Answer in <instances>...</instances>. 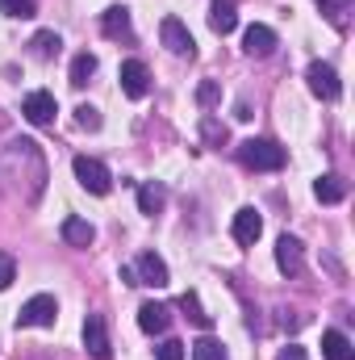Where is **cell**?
<instances>
[{
  "instance_id": "obj_1",
  "label": "cell",
  "mask_w": 355,
  "mask_h": 360,
  "mask_svg": "<svg viewBox=\"0 0 355 360\" xmlns=\"http://www.w3.org/2000/svg\"><path fill=\"white\" fill-rule=\"evenodd\" d=\"M239 160L255 172H276V168H284L288 151L272 139H247V143H239Z\"/></svg>"
},
{
  "instance_id": "obj_2",
  "label": "cell",
  "mask_w": 355,
  "mask_h": 360,
  "mask_svg": "<svg viewBox=\"0 0 355 360\" xmlns=\"http://www.w3.org/2000/svg\"><path fill=\"white\" fill-rule=\"evenodd\" d=\"M72 172H76V180H80L88 193H96V197H105V193L113 188L109 168H105L100 160H92V155H76V160H72Z\"/></svg>"
},
{
  "instance_id": "obj_3",
  "label": "cell",
  "mask_w": 355,
  "mask_h": 360,
  "mask_svg": "<svg viewBox=\"0 0 355 360\" xmlns=\"http://www.w3.org/2000/svg\"><path fill=\"white\" fill-rule=\"evenodd\" d=\"M55 319H59V302H55L51 293H34V297L21 306L17 327H55Z\"/></svg>"
},
{
  "instance_id": "obj_4",
  "label": "cell",
  "mask_w": 355,
  "mask_h": 360,
  "mask_svg": "<svg viewBox=\"0 0 355 360\" xmlns=\"http://www.w3.org/2000/svg\"><path fill=\"white\" fill-rule=\"evenodd\" d=\"M159 38H163V46L180 55V59H192L196 55V42H192V34H188V25L180 21V17H163V25H159Z\"/></svg>"
},
{
  "instance_id": "obj_5",
  "label": "cell",
  "mask_w": 355,
  "mask_h": 360,
  "mask_svg": "<svg viewBox=\"0 0 355 360\" xmlns=\"http://www.w3.org/2000/svg\"><path fill=\"white\" fill-rule=\"evenodd\" d=\"M117 80H121V92H126L130 101H142V96L151 92V72H147V63H138V59H126L121 72H117Z\"/></svg>"
},
{
  "instance_id": "obj_6",
  "label": "cell",
  "mask_w": 355,
  "mask_h": 360,
  "mask_svg": "<svg viewBox=\"0 0 355 360\" xmlns=\"http://www.w3.org/2000/svg\"><path fill=\"white\" fill-rule=\"evenodd\" d=\"M305 80H309V92L314 96H322V101H339V72L330 68V63H309V72H305Z\"/></svg>"
},
{
  "instance_id": "obj_7",
  "label": "cell",
  "mask_w": 355,
  "mask_h": 360,
  "mask_svg": "<svg viewBox=\"0 0 355 360\" xmlns=\"http://www.w3.org/2000/svg\"><path fill=\"white\" fill-rule=\"evenodd\" d=\"M276 269L284 272V276H301L305 272V248H301V239L280 235V243H276Z\"/></svg>"
},
{
  "instance_id": "obj_8",
  "label": "cell",
  "mask_w": 355,
  "mask_h": 360,
  "mask_svg": "<svg viewBox=\"0 0 355 360\" xmlns=\"http://www.w3.org/2000/svg\"><path fill=\"white\" fill-rule=\"evenodd\" d=\"M130 269H134V281H138V285H151V289H163V285L172 281V276H168V264H163L155 252H142Z\"/></svg>"
},
{
  "instance_id": "obj_9",
  "label": "cell",
  "mask_w": 355,
  "mask_h": 360,
  "mask_svg": "<svg viewBox=\"0 0 355 360\" xmlns=\"http://www.w3.org/2000/svg\"><path fill=\"white\" fill-rule=\"evenodd\" d=\"M100 30H105V38H113V42H134L130 8H126V4H113V8H105V13H100Z\"/></svg>"
},
{
  "instance_id": "obj_10",
  "label": "cell",
  "mask_w": 355,
  "mask_h": 360,
  "mask_svg": "<svg viewBox=\"0 0 355 360\" xmlns=\"http://www.w3.org/2000/svg\"><path fill=\"white\" fill-rule=\"evenodd\" d=\"M21 113H25V122H34V126H51L55 113H59V101H55L51 92H29V96L21 101Z\"/></svg>"
},
{
  "instance_id": "obj_11",
  "label": "cell",
  "mask_w": 355,
  "mask_h": 360,
  "mask_svg": "<svg viewBox=\"0 0 355 360\" xmlns=\"http://www.w3.org/2000/svg\"><path fill=\"white\" fill-rule=\"evenodd\" d=\"M84 348H88L92 360L113 356V344H109V331H105V319H100V314H88V319H84Z\"/></svg>"
},
{
  "instance_id": "obj_12",
  "label": "cell",
  "mask_w": 355,
  "mask_h": 360,
  "mask_svg": "<svg viewBox=\"0 0 355 360\" xmlns=\"http://www.w3.org/2000/svg\"><path fill=\"white\" fill-rule=\"evenodd\" d=\"M264 235V218L247 205V210H239L234 214V243H243V248H255V239Z\"/></svg>"
},
{
  "instance_id": "obj_13",
  "label": "cell",
  "mask_w": 355,
  "mask_h": 360,
  "mask_svg": "<svg viewBox=\"0 0 355 360\" xmlns=\"http://www.w3.org/2000/svg\"><path fill=\"white\" fill-rule=\"evenodd\" d=\"M168 323H172V310H168L163 302H142V306H138V327H142L147 335H163Z\"/></svg>"
},
{
  "instance_id": "obj_14",
  "label": "cell",
  "mask_w": 355,
  "mask_h": 360,
  "mask_svg": "<svg viewBox=\"0 0 355 360\" xmlns=\"http://www.w3.org/2000/svg\"><path fill=\"white\" fill-rule=\"evenodd\" d=\"M243 51L247 55H255V59H264V55H272L276 51V30L272 25H247V34H243Z\"/></svg>"
},
{
  "instance_id": "obj_15",
  "label": "cell",
  "mask_w": 355,
  "mask_h": 360,
  "mask_svg": "<svg viewBox=\"0 0 355 360\" xmlns=\"http://www.w3.org/2000/svg\"><path fill=\"white\" fill-rule=\"evenodd\" d=\"M163 205H168V184H159V180H147V184H138V210H142L147 218H155Z\"/></svg>"
},
{
  "instance_id": "obj_16",
  "label": "cell",
  "mask_w": 355,
  "mask_h": 360,
  "mask_svg": "<svg viewBox=\"0 0 355 360\" xmlns=\"http://www.w3.org/2000/svg\"><path fill=\"white\" fill-rule=\"evenodd\" d=\"M234 25H239L234 4H230V0H213V8H209V30L226 38V34H234Z\"/></svg>"
},
{
  "instance_id": "obj_17",
  "label": "cell",
  "mask_w": 355,
  "mask_h": 360,
  "mask_svg": "<svg viewBox=\"0 0 355 360\" xmlns=\"http://www.w3.org/2000/svg\"><path fill=\"white\" fill-rule=\"evenodd\" d=\"M314 197H318V201H326V205H335V201H343V197H347V180L339 176V172H326V176L314 180Z\"/></svg>"
},
{
  "instance_id": "obj_18",
  "label": "cell",
  "mask_w": 355,
  "mask_h": 360,
  "mask_svg": "<svg viewBox=\"0 0 355 360\" xmlns=\"http://www.w3.org/2000/svg\"><path fill=\"white\" fill-rule=\"evenodd\" d=\"M322 356L326 360H355V348L343 331H326L322 335Z\"/></svg>"
},
{
  "instance_id": "obj_19",
  "label": "cell",
  "mask_w": 355,
  "mask_h": 360,
  "mask_svg": "<svg viewBox=\"0 0 355 360\" xmlns=\"http://www.w3.org/2000/svg\"><path fill=\"white\" fill-rule=\"evenodd\" d=\"M63 239H67L72 248H88L92 239H96V226L84 222V218H63Z\"/></svg>"
},
{
  "instance_id": "obj_20",
  "label": "cell",
  "mask_w": 355,
  "mask_h": 360,
  "mask_svg": "<svg viewBox=\"0 0 355 360\" xmlns=\"http://www.w3.org/2000/svg\"><path fill=\"white\" fill-rule=\"evenodd\" d=\"M59 46H63V38L55 34V30H42V34H34V42H29V51H34V59H55L59 55Z\"/></svg>"
},
{
  "instance_id": "obj_21",
  "label": "cell",
  "mask_w": 355,
  "mask_h": 360,
  "mask_svg": "<svg viewBox=\"0 0 355 360\" xmlns=\"http://www.w3.org/2000/svg\"><path fill=\"white\" fill-rule=\"evenodd\" d=\"M180 310H184V314H188V319H192V323H196L201 331H209V327H213V314H205V310H201V297H196L192 289H188V293L180 297Z\"/></svg>"
},
{
  "instance_id": "obj_22",
  "label": "cell",
  "mask_w": 355,
  "mask_h": 360,
  "mask_svg": "<svg viewBox=\"0 0 355 360\" xmlns=\"http://www.w3.org/2000/svg\"><path fill=\"white\" fill-rule=\"evenodd\" d=\"M201 139H205L209 147H226V143H230V130H226L217 117H209V113H205V117H201Z\"/></svg>"
},
{
  "instance_id": "obj_23",
  "label": "cell",
  "mask_w": 355,
  "mask_h": 360,
  "mask_svg": "<svg viewBox=\"0 0 355 360\" xmlns=\"http://www.w3.org/2000/svg\"><path fill=\"white\" fill-rule=\"evenodd\" d=\"M92 76H96V55H88V51H84V55H76V59H72V84H76V89H84Z\"/></svg>"
},
{
  "instance_id": "obj_24",
  "label": "cell",
  "mask_w": 355,
  "mask_h": 360,
  "mask_svg": "<svg viewBox=\"0 0 355 360\" xmlns=\"http://www.w3.org/2000/svg\"><path fill=\"white\" fill-rule=\"evenodd\" d=\"M192 360H230V356H226V348H222V340H213V335H205V340H196V344H192Z\"/></svg>"
},
{
  "instance_id": "obj_25",
  "label": "cell",
  "mask_w": 355,
  "mask_h": 360,
  "mask_svg": "<svg viewBox=\"0 0 355 360\" xmlns=\"http://www.w3.org/2000/svg\"><path fill=\"white\" fill-rule=\"evenodd\" d=\"M4 17H34V0H0Z\"/></svg>"
},
{
  "instance_id": "obj_26",
  "label": "cell",
  "mask_w": 355,
  "mask_h": 360,
  "mask_svg": "<svg viewBox=\"0 0 355 360\" xmlns=\"http://www.w3.org/2000/svg\"><path fill=\"white\" fill-rule=\"evenodd\" d=\"M318 4H322V13H326L335 25H343V13L351 8V0H318Z\"/></svg>"
},
{
  "instance_id": "obj_27",
  "label": "cell",
  "mask_w": 355,
  "mask_h": 360,
  "mask_svg": "<svg viewBox=\"0 0 355 360\" xmlns=\"http://www.w3.org/2000/svg\"><path fill=\"white\" fill-rule=\"evenodd\" d=\"M13 281H17V264H13V256H8V252H0V293H4Z\"/></svg>"
},
{
  "instance_id": "obj_28",
  "label": "cell",
  "mask_w": 355,
  "mask_h": 360,
  "mask_svg": "<svg viewBox=\"0 0 355 360\" xmlns=\"http://www.w3.org/2000/svg\"><path fill=\"white\" fill-rule=\"evenodd\" d=\"M76 122H80V130H100V113L92 105H80L76 109Z\"/></svg>"
},
{
  "instance_id": "obj_29",
  "label": "cell",
  "mask_w": 355,
  "mask_h": 360,
  "mask_svg": "<svg viewBox=\"0 0 355 360\" xmlns=\"http://www.w3.org/2000/svg\"><path fill=\"white\" fill-rule=\"evenodd\" d=\"M155 356L159 360H184V344H180V340H163V344L155 348Z\"/></svg>"
},
{
  "instance_id": "obj_30",
  "label": "cell",
  "mask_w": 355,
  "mask_h": 360,
  "mask_svg": "<svg viewBox=\"0 0 355 360\" xmlns=\"http://www.w3.org/2000/svg\"><path fill=\"white\" fill-rule=\"evenodd\" d=\"M196 101H201V105H213V101H217V84H213V80H205V84L196 89Z\"/></svg>"
},
{
  "instance_id": "obj_31",
  "label": "cell",
  "mask_w": 355,
  "mask_h": 360,
  "mask_svg": "<svg viewBox=\"0 0 355 360\" xmlns=\"http://www.w3.org/2000/svg\"><path fill=\"white\" fill-rule=\"evenodd\" d=\"M280 360H309V356H305V348H301V344H288V348L280 352Z\"/></svg>"
}]
</instances>
